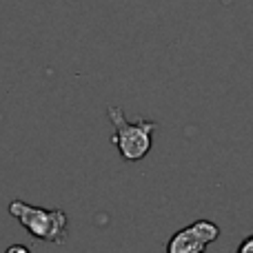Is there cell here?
Returning <instances> with one entry per match:
<instances>
[{"label":"cell","instance_id":"4","mask_svg":"<svg viewBox=\"0 0 253 253\" xmlns=\"http://www.w3.org/2000/svg\"><path fill=\"white\" fill-rule=\"evenodd\" d=\"M236 253H253V236L245 238V240L240 242V247H238Z\"/></svg>","mask_w":253,"mask_h":253},{"label":"cell","instance_id":"5","mask_svg":"<svg viewBox=\"0 0 253 253\" xmlns=\"http://www.w3.org/2000/svg\"><path fill=\"white\" fill-rule=\"evenodd\" d=\"M4 253H31V251L27 249L25 245H11V247H9V249L4 251Z\"/></svg>","mask_w":253,"mask_h":253},{"label":"cell","instance_id":"1","mask_svg":"<svg viewBox=\"0 0 253 253\" xmlns=\"http://www.w3.org/2000/svg\"><path fill=\"white\" fill-rule=\"evenodd\" d=\"M9 213L38 240L56 242V245H62L67 240L69 218L62 209H42V207H31L22 200H13L9 205Z\"/></svg>","mask_w":253,"mask_h":253},{"label":"cell","instance_id":"2","mask_svg":"<svg viewBox=\"0 0 253 253\" xmlns=\"http://www.w3.org/2000/svg\"><path fill=\"white\" fill-rule=\"evenodd\" d=\"M109 118L116 126V133L111 142L118 147L120 156L126 162H138L151 151L153 144V131H156V123L153 120H142L138 123H129L125 118L120 107H109Z\"/></svg>","mask_w":253,"mask_h":253},{"label":"cell","instance_id":"3","mask_svg":"<svg viewBox=\"0 0 253 253\" xmlns=\"http://www.w3.org/2000/svg\"><path fill=\"white\" fill-rule=\"evenodd\" d=\"M220 238V227L211 220H196L189 227L173 233L167 245V253H205L211 242Z\"/></svg>","mask_w":253,"mask_h":253}]
</instances>
